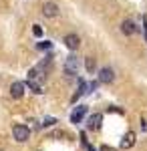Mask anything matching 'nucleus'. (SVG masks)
<instances>
[{"label": "nucleus", "instance_id": "nucleus-3", "mask_svg": "<svg viewBox=\"0 0 147 151\" xmlns=\"http://www.w3.org/2000/svg\"><path fill=\"white\" fill-rule=\"evenodd\" d=\"M65 47L71 48V50H77V48L81 47V38L75 35V32H71V35L65 36Z\"/></svg>", "mask_w": 147, "mask_h": 151}, {"label": "nucleus", "instance_id": "nucleus-14", "mask_svg": "<svg viewBox=\"0 0 147 151\" xmlns=\"http://www.w3.org/2000/svg\"><path fill=\"white\" fill-rule=\"evenodd\" d=\"M55 123H57V119H55V117H46V119H45V125H46V127H48V125H55Z\"/></svg>", "mask_w": 147, "mask_h": 151}, {"label": "nucleus", "instance_id": "nucleus-5", "mask_svg": "<svg viewBox=\"0 0 147 151\" xmlns=\"http://www.w3.org/2000/svg\"><path fill=\"white\" fill-rule=\"evenodd\" d=\"M85 115H87V107H85V105H79V107H75V111L71 113V121H73V123H81Z\"/></svg>", "mask_w": 147, "mask_h": 151}, {"label": "nucleus", "instance_id": "nucleus-15", "mask_svg": "<svg viewBox=\"0 0 147 151\" xmlns=\"http://www.w3.org/2000/svg\"><path fill=\"white\" fill-rule=\"evenodd\" d=\"M50 47H53L50 42H40V45H38V48H43V50H48Z\"/></svg>", "mask_w": 147, "mask_h": 151}, {"label": "nucleus", "instance_id": "nucleus-6", "mask_svg": "<svg viewBox=\"0 0 147 151\" xmlns=\"http://www.w3.org/2000/svg\"><path fill=\"white\" fill-rule=\"evenodd\" d=\"M121 32H123V35H127V36H133L137 32L135 22H133V20H123V24H121Z\"/></svg>", "mask_w": 147, "mask_h": 151}, {"label": "nucleus", "instance_id": "nucleus-9", "mask_svg": "<svg viewBox=\"0 0 147 151\" xmlns=\"http://www.w3.org/2000/svg\"><path fill=\"white\" fill-rule=\"evenodd\" d=\"M101 121H103V115H91L89 117V123H87V127L91 129V131H97V129L101 127Z\"/></svg>", "mask_w": 147, "mask_h": 151}, {"label": "nucleus", "instance_id": "nucleus-2", "mask_svg": "<svg viewBox=\"0 0 147 151\" xmlns=\"http://www.w3.org/2000/svg\"><path fill=\"white\" fill-rule=\"evenodd\" d=\"M12 135H14V139L18 141V143H24V141H28V137H30V129L26 127V125H14Z\"/></svg>", "mask_w": 147, "mask_h": 151}, {"label": "nucleus", "instance_id": "nucleus-13", "mask_svg": "<svg viewBox=\"0 0 147 151\" xmlns=\"http://www.w3.org/2000/svg\"><path fill=\"white\" fill-rule=\"evenodd\" d=\"M32 32H34V36H43V28H40L38 24H34V26H32Z\"/></svg>", "mask_w": 147, "mask_h": 151}, {"label": "nucleus", "instance_id": "nucleus-10", "mask_svg": "<svg viewBox=\"0 0 147 151\" xmlns=\"http://www.w3.org/2000/svg\"><path fill=\"white\" fill-rule=\"evenodd\" d=\"M133 143H135V133H127L123 139H121V149H129V147H133Z\"/></svg>", "mask_w": 147, "mask_h": 151}, {"label": "nucleus", "instance_id": "nucleus-16", "mask_svg": "<svg viewBox=\"0 0 147 151\" xmlns=\"http://www.w3.org/2000/svg\"><path fill=\"white\" fill-rule=\"evenodd\" d=\"M99 151H115V149H113V147H109V145H101Z\"/></svg>", "mask_w": 147, "mask_h": 151}, {"label": "nucleus", "instance_id": "nucleus-18", "mask_svg": "<svg viewBox=\"0 0 147 151\" xmlns=\"http://www.w3.org/2000/svg\"><path fill=\"white\" fill-rule=\"evenodd\" d=\"M145 38H147V28H145Z\"/></svg>", "mask_w": 147, "mask_h": 151}, {"label": "nucleus", "instance_id": "nucleus-12", "mask_svg": "<svg viewBox=\"0 0 147 151\" xmlns=\"http://www.w3.org/2000/svg\"><path fill=\"white\" fill-rule=\"evenodd\" d=\"M85 69L89 70V73H95V58H93V57L85 58Z\"/></svg>", "mask_w": 147, "mask_h": 151}, {"label": "nucleus", "instance_id": "nucleus-17", "mask_svg": "<svg viewBox=\"0 0 147 151\" xmlns=\"http://www.w3.org/2000/svg\"><path fill=\"white\" fill-rule=\"evenodd\" d=\"M141 129H143V131H147V121H145V119L141 121Z\"/></svg>", "mask_w": 147, "mask_h": 151}, {"label": "nucleus", "instance_id": "nucleus-7", "mask_svg": "<svg viewBox=\"0 0 147 151\" xmlns=\"http://www.w3.org/2000/svg\"><path fill=\"white\" fill-rule=\"evenodd\" d=\"M10 95L14 97V99H20V97L24 95V83H20V81L12 83L10 85Z\"/></svg>", "mask_w": 147, "mask_h": 151}, {"label": "nucleus", "instance_id": "nucleus-8", "mask_svg": "<svg viewBox=\"0 0 147 151\" xmlns=\"http://www.w3.org/2000/svg\"><path fill=\"white\" fill-rule=\"evenodd\" d=\"M43 14L48 16V18H53V16H57V14H58V6L55 4V2H46L45 6H43Z\"/></svg>", "mask_w": 147, "mask_h": 151}, {"label": "nucleus", "instance_id": "nucleus-1", "mask_svg": "<svg viewBox=\"0 0 147 151\" xmlns=\"http://www.w3.org/2000/svg\"><path fill=\"white\" fill-rule=\"evenodd\" d=\"M77 73H79V58L75 57V55H71L65 60V75L67 77H75Z\"/></svg>", "mask_w": 147, "mask_h": 151}, {"label": "nucleus", "instance_id": "nucleus-4", "mask_svg": "<svg viewBox=\"0 0 147 151\" xmlns=\"http://www.w3.org/2000/svg\"><path fill=\"white\" fill-rule=\"evenodd\" d=\"M113 79H115V73H113V69L105 67V69H101V70H99V81H101V83L109 85V83H113Z\"/></svg>", "mask_w": 147, "mask_h": 151}, {"label": "nucleus", "instance_id": "nucleus-11", "mask_svg": "<svg viewBox=\"0 0 147 151\" xmlns=\"http://www.w3.org/2000/svg\"><path fill=\"white\" fill-rule=\"evenodd\" d=\"M28 87H30V89H32V93H36V95L45 93V91H43V87L38 85V81H30V79H28Z\"/></svg>", "mask_w": 147, "mask_h": 151}]
</instances>
